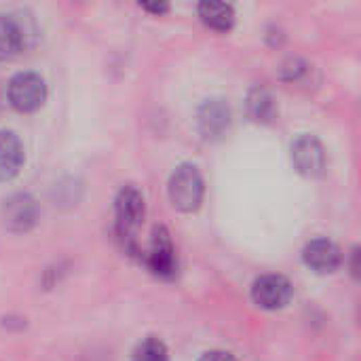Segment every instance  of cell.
Masks as SVG:
<instances>
[{
	"mask_svg": "<svg viewBox=\"0 0 361 361\" xmlns=\"http://www.w3.org/2000/svg\"><path fill=\"white\" fill-rule=\"evenodd\" d=\"M245 108H247V116L258 125H269L277 116V102L271 95V91H267L262 87H254L247 93Z\"/></svg>",
	"mask_w": 361,
	"mask_h": 361,
	"instance_id": "cell-12",
	"label": "cell"
},
{
	"mask_svg": "<svg viewBox=\"0 0 361 361\" xmlns=\"http://www.w3.org/2000/svg\"><path fill=\"white\" fill-rule=\"evenodd\" d=\"M142 8H146V11H150V13H157V15H161V13H167V11H169V6H167V4H142Z\"/></svg>",
	"mask_w": 361,
	"mask_h": 361,
	"instance_id": "cell-16",
	"label": "cell"
},
{
	"mask_svg": "<svg viewBox=\"0 0 361 361\" xmlns=\"http://www.w3.org/2000/svg\"><path fill=\"white\" fill-rule=\"evenodd\" d=\"M294 167L307 178H319L326 171V148L315 135H300L292 144Z\"/></svg>",
	"mask_w": 361,
	"mask_h": 361,
	"instance_id": "cell-6",
	"label": "cell"
},
{
	"mask_svg": "<svg viewBox=\"0 0 361 361\" xmlns=\"http://www.w3.org/2000/svg\"><path fill=\"white\" fill-rule=\"evenodd\" d=\"M6 97L17 112H34L47 99V82L36 72H19L8 80Z\"/></svg>",
	"mask_w": 361,
	"mask_h": 361,
	"instance_id": "cell-3",
	"label": "cell"
},
{
	"mask_svg": "<svg viewBox=\"0 0 361 361\" xmlns=\"http://www.w3.org/2000/svg\"><path fill=\"white\" fill-rule=\"evenodd\" d=\"M133 361H169V351L163 341L150 336L135 347Z\"/></svg>",
	"mask_w": 361,
	"mask_h": 361,
	"instance_id": "cell-14",
	"label": "cell"
},
{
	"mask_svg": "<svg viewBox=\"0 0 361 361\" xmlns=\"http://www.w3.org/2000/svg\"><path fill=\"white\" fill-rule=\"evenodd\" d=\"M114 212H116V233L131 247L135 233L142 226V220L146 216L144 195L135 186H125L116 197Z\"/></svg>",
	"mask_w": 361,
	"mask_h": 361,
	"instance_id": "cell-2",
	"label": "cell"
},
{
	"mask_svg": "<svg viewBox=\"0 0 361 361\" xmlns=\"http://www.w3.org/2000/svg\"><path fill=\"white\" fill-rule=\"evenodd\" d=\"M199 361H237V360H235V355H233V353H228V351L214 349V351H207V353H203Z\"/></svg>",
	"mask_w": 361,
	"mask_h": 361,
	"instance_id": "cell-15",
	"label": "cell"
},
{
	"mask_svg": "<svg viewBox=\"0 0 361 361\" xmlns=\"http://www.w3.org/2000/svg\"><path fill=\"white\" fill-rule=\"evenodd\" d=\"M40 207L27 192H15L2 203V220L11 233H27L38 224Z\"/></svg>",
	"mask_w": 361,
	"mask_h": 361,
	"instance_id": "cell-4",
	"label": "cell"
},
{
	"mask_svg": "<svg viewBox=\"0 0 361 361\" xmlns=\"http://www.w3.org/2000/svg\"><path fill=\"white\" fill-rule=\"evenodd\" d=\"M144 260L148 269L159 277H171L176 273V250L171 243V235L167 233L165 226H157L152 231L150 247Z\"/></svg>",
	"mask_w": 361,
	"mask_h": 361,
	"instance_id": "cell-7",
	"label": "cell"
},
{
	"mask_svg": "<svg viewBox=\"0 0 361 361\" xmlns=\"http://www.w3.org/2000/svg\"><path fill=\"white\" fill-rule=\"evenodd\" d=\"M167 190H169V201L178 212L192 214L203 203V195H205L203 176L195 165L184 163L176 167V171L171 173Z\"/></svg>",
	"mask_w": 361,
	"mask_h": 361,
	"instance_id": "cell-1",
	"label": "cell"
},
{
	"mask_svg": "<svg viewBox=\"0 0 361 361\" xmlns=\"http://www.w3.org/2000/svg\"><path fill=\"white\" fill-rule=\"evenodd\" d=\"M197 123H199V131L205 140H218L231 127V106L220 97L207 99L199 108Z\"/></svg>",
	"mask_w": 361,
	"mask_h": 361,
	"instance_id": "cell-8",
	"label": "cell"
},
{
	"mask_svg": "<svg viewBox=\"0 0 361 361\" xmlns=\"http://www.w3.org/2000/svg\"><path fill=\"white\" fill-rule=\"evenodd\" d=\"M302 258H305V264L319 275L334 273L343 264V252L330 239H313L311 243H307Z\"/></svg>",
	"mask_w": 361,
	"mask_h": 361,
	"instance_id": "cell-9",
	"label": "cell"
},
{
	"mask_svg": "<svg viewBox=\"0 0 361 361\" xmlns=\"http://www.w3.org/2000/svg\"><path fill=\"white\" fill-rule=\"evenodd\" d=\"M199 17L212 30L228 32L235 23V8L231 4H224V2H201L199 4Z\"/></svg>",
	"mask_w": 361,
	"mask_h": 361,
	"instance_id": "cell-13",
	"label": "cell"
},
{
	"mask_svg": "<svg viewBox=\"0 0 361 361\" xmlns=\"http://www.w3.org/2000/svg\"><path fill=\"white\" fill-rule=\"evenodd\" d=\"M294 288L283 275H262L252 286V298L260 309L277 311L292 300Z\"/></svg>",
	"mask_w": 361,
	"mask_h": 361,
	"instance_id": "cell-5",
	"label": "cell"
},
{
	"mask_svg": "<svg viewBox=\"0 0 361 361\" xmlns=\"http://www.w3.org/2000/svg\"><path fill=\"white\" fill-rule=\"evenodd\" d=\"M0 108H2V87H0Z\"/></svg>",
	"mask_w": 361,
	"mask_h": 361,
	"instance_id": "cell-17",
	"label": "cell"
},
{
	"mask_svg": "<svg viewBox=\"0 0 361 361\" xmlns=\"http://www.w3.org/2000/svg\"><path fill=\"white\" fill-rule=\"evenodd\" d=\"M25 161L23 144L15 131L2 129L0 131V182L13 180Z\"/></svg>",
	"mask_w": 361,
	"mask_h": 361,
	"instance_id": "cell-11",
	"label": "cell"
},
{
	"mask_svg": "<svg viewBox=\"0 0 361 361\" xmlns=\"http://www.w3.org/2000/svg\"><path fill=\"white\" fill-rule=\"evenodd\" d=\"M27 27L11 13H0V61L17 57L27 47Z\"/></svg>",
	"mask_w": 361,
	"mask_h": 361,
	"instance_id": "cell-10",
	"label": "cell"
}]
</instances>
